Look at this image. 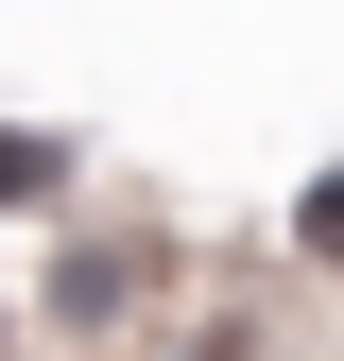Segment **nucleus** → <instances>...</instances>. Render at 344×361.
Segmentation results:
<instances>
[{"label":"nucleus","instance_id":"nucleus-1","mask_svg":"<svg viewBox=\"0 0 344 361\" xmlns=\"http://www.w3.org/2000/svg\"><path fill=\"white\" fill-rule=\"evenodd\" d=\"M52 190V138H0V207H35Z\"/></svg>","mask_w":344,"mask_h":361}]
</instances>
